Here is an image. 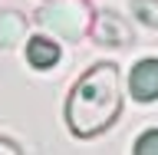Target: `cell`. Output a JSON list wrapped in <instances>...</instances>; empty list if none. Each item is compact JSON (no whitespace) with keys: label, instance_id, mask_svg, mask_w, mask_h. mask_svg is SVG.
I'll return each mask as SVG.
<instances>
[{"label":"cell","instance_id":"obj_2","mask_svg":"<svg viewBox=\"0 0 158 155\" xmlns=\"http://www.w3.org/2000/svg\"><path fill=\"white\" fill-rule=\"evenodd\" d=\"M33 23L53 40L79 43V40L89 33L92 7H89L86 0H49V3H43V7L33 13Z\"/></svg>","mask_w":158,"mask_h":155},{"label":"cell","instance_id":"obj_4","mask_svg":"<svg viewBox=\"0 0 158 155\" xmlns=\"http://www.w3.org/2000/svg\"><path fill=\"white\" fill-rule=\"evenodd\" d=\"M128 93L138 102H155L158 99V59L148 56L142 63L132 66V76H128Z\"/></svg>","mask_w":158,"mask_h":155},{"label":"cell","instance_id":"obj_9","mask_svg":"<svg viewBox=\"0 0 158 155\" xmlns=\"http://www.w3.org/2000/svg\"><path fill=\"white\" fill-rule=\"evenodd\" d=\"M0 155H23V149L13 142V139H7V136H0Z\"/></svg>","mask_w":158,"mask_h":155},{"label":"cell","instance_id":"obj_8","mask_svg":"<svg viewBox=\"0 0 158 155\" xmlns=\"http://www.w3.org/2000/svg\"><path fill=\"white\" fill-rule=\"evenodd\" d=\"M132 155H158V129H145V132L135 139Z\"/></svg>","mask_w":158,"mask_h":155},{"label":"cell","instance_id":"obj_6","mask_svg":"<svg viewBox=\"0 0 158 155\" xmlns=\"http://www.w3.org/2000/svg\"><path fill=\"white\" fill-rule=\"evenodd\" d=\"M23 33H27V23H23L20 13H13V10L0 13V46H3V50L17 46L20 40H23Z\"/></svg>","mask_w":158,"mask_h":155},{"label":"cell","instance_id":"obj_3","mask_svg":"<svg viewBox=\"0 0 158 155\" xmlns=\"http://www.w3.org/2000/svg\"><path fill=\"white\" fill-rule=\"evenodd\" d=\"M89 37H92L96 46H106V50H122L128 43H135V33L128 27V20L115 10H96L92 23H89Z\"/></svg>","mask_w":158,"mask_h":155},{"label":"cell","instance_id":"obj_1","mask_svg":"<svg viewBox=\"0 0 158 155\" xmlns=\"http://www.w3.org/2000/svg\"><path fill=\"white\" fill-rule=\"evenodd\" d=\"M66 129L76 139H96L122 116V86L115 63H92L73 83L63 106Z\"/></svg>","mask_w":158,"mask_h":155},{"label":"cell","instance_id":"obj_7","mask_svg":"<svg viewBox=\"0 0 158 155\" xmlns=\"http://www.w3.org/2000/svg\"><path fill=\"white\" fill-rule=\"evenodd\" d=\"M132 13H135V20H142L145 27L158 30V0H132Z\"/></svg>","mask_w":158,"mask_h":155},{"label":"cell","instance_id":"obj_5","mask_svg":"<svg viewBox=\"0 0 158 155\" xmlns=\"http://www.w3.org/2000/svg\"><path fill=\"white\" fill-rule=\"evenodd\" d=\"M27 59L33 69H53L59 63V43L46 33H40V37H30L27 40Z\"/></svg>","mask_w":158,"mask_h":155}]
</instances>
